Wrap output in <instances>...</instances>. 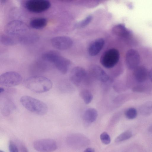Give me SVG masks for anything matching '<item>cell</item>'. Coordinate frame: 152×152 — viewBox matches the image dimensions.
<instances>
[{"instance_id":"cell-30","label":"cell","mask_w":152,"mask_h":152,"mask_svg":"<svg viewBox=\"0 0 152 152\" xmlns=\"http://www.w3.org/2000/svg\"><path fill=\"white\" fill-rule=\"evenodd\" d=\"M148 77L152 83V69L149 72Z\"/></svg>"},{"instance_id":"cell-17","label":"cell","mask_w":152,"mask_h":152,"mask_svg":"<svg viewBox=\"0 0 152 152\" xmlns=\"http://www.w3.org/2000/svg\"><path fill=\"white\" fill-rule=\"evenodd\" d=\"M47 20L45 18H37L32 19L30 22V26L35 29H40L45 27L47 24Z\"/></svg>"},{"instance_id":"cell-14","label":"cell","mask_w":152,"mask_h":152,"mask_svg":"<svg viewBox=\"0 0 152 152\" xmlns=\"http://www.w3.org/2000/svg\"><path fill=\"white\" fill-rule=\"evenodd\" d=\"M147 69L142 66H139L134 69L133 75L135 80L139 83L145 81L148 77Z\"/></svg>"},{"instance_id":"cell-27","label":"cell","mask_w":152,"mask_h":152,"mask_svg":"<svg viewBox=\"0 0 152 152\" xmlns=\"http://www.w3.org/2000/svg\"><path fill=\"white\" fill-rule=\"evenodd\" d=\"M147 86L143 84L137 85L132 88V91L136 92H143L147 90Z\"/></svg>"},{"instance_id":"cell-16","label":"cell","mask_w":152,"mask_h":152,"mask_svg":"<svg viewBox=\"0 0 152 152\" xmlns=\"http://www.w3.org/2000/svg\"><path fill=\"white\" fill-rule=\"evenodd\" d=\"M98 112L94 108H89L85 111L83 119L85 123L90 124L96 121L98 116Z\"/></svg>"},{"instance_id":"cell-10","label":"cell","mask_w":152,"mask_h":152,"mask_svg":"<svg viewBox=\"0 0 152 152\" xmlns=\"http://www.w3.org/2000/svg\"><path fill=\"white\" fill-rule=\"evenodd\" d=\"M140 61V54L136 50L130 49L127 51L125 56V62L128 69L134 70L139 66Z\"/></svg>"},{"instance_id":"cell-15","label":"cell","mask_w":152,"mask_h":152,"mask_svg":"<svg viewBox=\"0 0 152 152\" xmlns=\"http://www.w3.org/2000/svg\"><path fill=\"white\" fill-rule=\"evenodd\" d=\"M104 44V41L102 38L97 39L93 41L88 49L90 55L92 56L97 55L102 49Z\"/></svg>"},{"instance_id":"cell-9","label":"cell","mask_w":152,"mask_h":152,"mask_svg":"<svg viewBox=\"0 0 152 152\" xmlns=\"http://www.w3.org/2000/svg\"><path fill=\"white\" fill-rule=\"evenodd\" d=\"M86 70L80 66H76L72 69L70 74L72 82L77 86L81 85L86 80L87 77Z\"/></svg>"},{"instance_id":"cell-4","label":"cell","mask_w":152,"mask_h":152,"mask_svg":"<svg viewBox=\"0 0 152 152\" xmlns=\"http://www.w3.org/2000/svg\"><path fill=\"white\" fill-rule=\"evenodd\" d=\"M23 78L19 73L15 71H9L0 75V85L6 87H13L19 85Z\"/></svg>"},{"instance_id":"cell-20","label":"cell","mask_w":152,"mask_h":152,"mask_svg":"<svg viewBox=\"0 0 152 152\" xmlns=\"http://www.w3.org/2000/svg\"><path fill=\"white\" fill-rule=\"evenodd\" d=\"M139 111L143 116L150 115L152 113V101H147L142 104L139 108Z\"/></svg>"},{"instance_id":"cell-8","label":"cell","mask_w":152,"mask_h":152,"mask_svg":"<svg viewBox=\"0 0 152 152\" xmlns=\"http://www.w3.org/2000/svg\"><path fill=\"white\" fill-rule=\"evenodd\" d=\"M49 1L47 0H29L25 4L26 8L34 13H40L48 9L50 7Z\"/></svg>"},{"instance_id":"cell-32","label":"cell","mask_w":152,"mask_h":152,"mask_svg":"<svg viewBox=\"0 0 152 152\" xmlns=\"http://www.w3.org/2000/svg\"><path fill=\"white\" fill-rule=\"evenodd\" d=\"M148 131L152 134V124L149 127Z\"/></svg>"},{"instance_id":"cell-33","label":"cell","mask_w":152,"mask_h":152,"mask_svg":"<svg viewBox=\"0 0 152 152\" xmlns=\"http://www.w3.org/2000/svg\"><path fill=\"white\" fill-rule=\"evenodd\" d=\"M0 152H4V151H1V150H0Z\"/></svg>"},{"instance_id":"cell-1","label":"cell","mask_w":152,"mask_h":152,"mask_svg":"<svg viewBox=\"0 0 152 152\" xmlns=\"http://www.w3.org/2000/svg\"><path fill=\"white\" fill-rule=\"evenodd\" d=\"M24 86L30 91L36 93H42L49 91L53 83L48 78L43 76H34L26 79L23 82Z\"/></svg>"},{"instance_id":"cell-31","label":"cell","mask_w":152,"mask_h":152,"mask_svg":"<svg viewBox=\"0 0 152 152\" xmlns=\"http://www.w3.org/2000/svg\"><path fill=\"white\" fill-rule=\"evenodd\" d=\"M21 152H29L27 148L24 146L21 147Z\"/></svg>"},{"instance_id":"cell-2","label":"cell","mask_w":152,"mask_h":152,"mask_svg":"<svg viewBox=\"0 0 152 152\" xmlns=\"http://www.w3.org/2000/svg\"><path fill=\"white\" fill-rule=\"evenodd\" d=\"M42 58L45 61L53 64L58 70L64 74L67 73L70 64L69 59L55 50H50L44 53Z\"/></svg>"},{"instance_id":"cell-6","label":"cell","mask_w":152,"mask_h":152,"mask_svg":"<svg viewBox=\"0 0 152 152\" xmlns=\"http://www.w3.org/2000/svg\"><path fill=\"white\" fill-rule=\"evenodd\" d=\"M7 33L9 35L14 36L21 34L28 29L26 25L19 20H14L8 23L5 28Z\"/></svg>"},{"instance_id":"cell-13","label":"cell","mask_w":152,"mask_h":152,"mask_svg":"<svg viewBox=\"0 0 152 152\" xmlns=\"http://www.w3.org/2000/svg\"><path fill=\"white\" fill-rule=\"evenodd\" d=\"M1 98V111L2 114L7 116L11 114L15 110V106L10 97L5 95L2 94Z\"/></svg>"},{"instance_id":"cell-28","label":"cell","mask_w":152,"mask_h":152,"mask_svg":"<svg viewBox=\"0 0 152 152\" xmlns=\"http://www.w3.org/2000/svg\"><path fill=\"white\" fill-rule=\"evenodd\" d=\"M9 148L10 152H19L16 145L12 141H10L9 142Z\"/></svg>"},{"instance_id":"cell-25","label":"cell","mask_w":152,"mask_h":152,"mask_svg":"<svg viewBox=\"0 0 152 152\" xmlns=\"http://www.w3.org/2000/svg\"><path fill=\"white\" fill-rule=\"evenodd\" d=\"M125 114L126 118L128 119H133L136 117L137 113L135 108L130 107L126 111Z\"/></svg>"},{"instance_id":"cell-26","label":"cell","mask_w":152,"mask_h":152,"mask_svg":"<svg viewBox=\"0 0 152 152\" xmlns=\"http://www.w3.org/2000/svg\"><path fill=\"white\" fill-rule=\"evenodd\" d=\"M100 137L102 142L104 144H108L110 142V137L108 134L106 132H102L100 134Z\"/></svg>"},{"instance_id":"cell-24","label":"cell","mask_w":152,"mask_h":152,"mask_svg":"<svg viewBox=\"0 0 152 152\" xmlns=\"http://www.w3.org/2000/svg\"><path fill=\"white\" fill-rule=\"evenodd\" d=\"M92 19V16L91 15H89L83 20L76 23L75 27L77 28H84L90 23Z\"/></svg>"},{"instance_id":"cell-5","label":"cell","mask_w":152,"mask_h":152,"mask_svg":"<svg viewBox=\"0 0 152 152\" xmlns=\"http://www.w3.org/2000/svg\"><path fill=\"white\" fill-rule=\"evenodd\" d=\"M120 54L118 50L110 49L105 51L101 57L100 61L105 68L110 69L114 67L118 63Z\"/></svg>"},{"instance_id":"cell-29","label":"cell","mask_w":152,"mask_h":152,"mask_svg":"<svg viewBox=\"0 0 152 152\" xmlns=\"http://www.w3.org/2000/svg\"><path fill=\"white\" fill-rule=\"evenodd\" d=\"M83 152H95V150L91 148H86Z\"/></svg>"},{"instance_id":"cell-12","label":"cell","mask_w":152,"mask_h":152,"mask_svg":"<svg viewBox=\"0 0 152 152\" xmlns=\"http://www.w3.org/2000/svg\"><path fill=\"white\" fill-rule=\"evenodd\" d=\"M92 75L103 83H107L110 81L109 75L100 66L96 65L91 66L89 69Z\"/></svg>"},{"instance_id":"cell-23","label":"cell","mask_w":152,"mask_h":152,"mask_svg":"<svg viewBox=\"0 0 152 152\" xmlns=\"http://www.w3.org/2000/svg\"><path fill=\"white\" fill-rule=\"evenodd\" d=\"M132 132L129 130L124 132L120 134L115 140L116 142H120L127 140L132 137Z\"/></svg>"},{"instance_id":"cell-21","label":"cell","mask_w":152,"mask_h":152,"mask_svg":"<svg viewBox=\"0 0 152 152\" xmlns=\"http://www.w3.org/2000/svg\"><path fill=\"white\" fill-rule=\"evenodd\" d=\"M0 42L4 45L9 46L16 44L17 42L12 36L2 35L0 37Z\"/></svg>"},{"instance_id":"cell-22","label":"cell","mask_w":152,"mask_h":152,"mask_svg":"<svg viewBox=\"0 0 152 152\" xmlns=\"http://www.w3.org/2000/svg\"><path fill=\"white\" fill-rule=\"evenodd\" d=\"M80 96L86 104H89L93 99V95L88 90L84 89L81 90L80 93Z\"/></svg>"},{"instance_id":"cell-19","label":"cell","mask_w":152,"mask_h":152,"mask_svg":"<svg viewBox=\"0 0 152 152\" xmlns=\"http://www.w3.org/2000/svg\"><path fill=\"white\" fill-rule=\"evenodd\" d=\"M113 34L117 36L126 37L129 35L130 31L123 24H119L115 26L112 29Z\"/></svg>"},{"instance_id":"cell-7","label":"cell","mask_w":152,"mask_h":152,"mask_svg":"<svg viewBox=\"0 0 152 152\" xmlns=\"http://www.w3.org/2000/svg\"><path fill=\"white\" fill-rule=\"evenodd\" d=\"M34 149L39 152H52L57 148L56 142L51 139H43L35 141L33 143Z\"/></svg>"},{"instance_id":"cell-11","label":"cell","mask_w":152,"mask_h":152,"mask_svg":"<svg viewBox=\"0 0 152 152\" xmlns=\"http://www.w3.org/2000/svg\"><path fill=\"white\" fill-rule=\"evenodd\" d=\"M51 42L54 48L61 50L69 48L73 43L72 39L70 37L65 36L55 37L51 39Z\"/></svg>"},{"instance_id":"cell-3","label":"cell","mask_w":152,"mask_h":152,"mask_svg":"<svg viewBox=\"0 0 152 152\" xmlns=\"http://www.w3.org/2000/svg\"><path fill=\"white\" fill-rule=\"evenodd\" d=\"M20 102L26 109L37 115H45L48 111V107L45 103L30 96H22L20 98Z\"/></svg>"},{"instance_id":"cell-18","label":"cell","mask_w":152,"mask_h":152,"mask_svg":"<svg viewBox=\"0 0 152 152\" xmlns=\"http://www.w3.org/2000/svg\"><path fill=\"white\" fill-rule=\"evenodd\" d=\"M38 39V37L37 34L31 33L21 36L19 38L18 41L22 44H28L35 42Z\"/></svg>"}]
</instances>
